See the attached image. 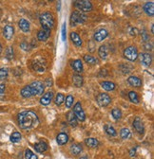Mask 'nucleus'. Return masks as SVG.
<instances>
[{"mask_svg":"<svg viewBox=\"0 0 154 159\" xmlns=\"http://www.w3.org/2000/svg\"><path fill=\"white\" fill-rule=\"evenodd\" d=\"M18 123L24 130L35 128L39 125V118L32 111H23L18 115Z\"/></svg>","mask_w":154,"mask_h":159,"instance_id":"1","label":"nucleus"},{"mask_svg":"<svg viewBox=\"0 0 154 159\" xmlns=\"http://www.w3.org/2000/svg\"><path fill=\"white\" fill-rule=\"evenodd\" d=\"M40 24L42 26V28H45V30H52L54 27V19L53 16L51 12L46 11L44 13H42L40 17H39Z\"/></svg>","mask_w":154,"mask_h":159,"instance_id":"2","label":"nucleus"},{"mask_svg":"<svg viewBox=\"0 0 154 159\" xmlns=\"http://www.w3.org/2000/svg\"><path fill=\"white\" fill-rule=\"evenodd\" d=\"M86 20H87V16L85 15V13H83L79 11H75L71 15V25L72 27H75L77 25L85 23Z\"/></svg>","mask_w":154,"mask_h":159,"instance_id":"3","label":"nucleus"},{"mask_svg":"<svg viewBox=\"0 0 154 159\" xmlns=\"http://www.w3.org/2000/svg\"><path fill=\"white\" fill-rule=\"evenodd\" d=\"M29 88H30V91L32 94V96H40L44 93L45 85L43 84V83L37 81V82H34V83H31L29 85Z\"/></svg>","mask_w":154,"mask_h":159,"instance_id":"4","label":"nucleus"},{"mask_svg":"<svg viewBox=\"0 0 154 159\" xmlns=\"http://www.w3.org/2000/svg\"><path fill=\"white\" fill-rule=\"evenodd\" d=\"M32 68L33 70H35L39 73L41 72H44L46 70V67H47V63H46V61L43 58H41L40 56H37L35 57L34 59L32 60Z\"/></svg>","mask_w":154,"mask_h":159,"instance_id":"5","label":"nucleus"},{"mask_svg":"<svg viewBox=\"0 0 154 159\" xmlns=\"http://www.w3.org/2000/svg\"><path fill=\"white\" fill-rule=\"evenodd\" d=\"M74 6L76 9H78L81 12H89L92 11V2L87 1V0H82V1H75Z\"/></svg>","mask_w":154,"mask_h":159,"instance_id":"6","label":"nucleus"},{"mask_svg":"<svg viewBox=\"0 0 154 159\" xmlns=\"http://www.w3.org/2000/svg\"><path fill=\"white\" fill-rule=\"evenodd\" d=\"M124 57L129 61L133 62L137 60L138 58V51L135 47H129L124 50Z\"/></svg>","mask_w":154,"mask_h":159,"instance_id":"7","label":"nucleus"},{"mask_svg":"<svg viewBox=\"0 0 154 159\" xmlns=\"http://www.w3.org/2000/svg\"><path fill=\"white\" fill-rule=\"evenodd\" d=\"M73 114L75 115V117L77 119H79L80 121H84L86 119V115H85V112H84L83 108L81 106V103L80 102H76V104L74 105L73 107Z\"/></svg>","mask_w":154,"mask_h":159,"instance_id":"8","label":"nucleus"},{"mask_svg":"<svg viewBox=\"0 0 154 159\" xmlns=\"http://www.w3.org/2000/svg\"><path fill=\"white\" fill-rule=\"evenodd\" d=\"M96 99H97L98 104L101 105V106H103V107L108 106V105L110 103V102H111L110 97L108 95V94H105V93H101V94H99V95L97 96Z\"/></svg>","mask_w":154,"mask_h":159,"instance_id":"9","label":"nucleus"},{"mask_svg":"<svg viewBox=\"0 0 154 159\" xmlns=\"http://www.w3.org/2000/svg\"><path fill=\"white\" fill-rule=\"evenodd\" d=\"M109 35V32L107 30H105V28H101L98 31L95 32L94 34V39L97 41V42H102L103 40H105Z\"/></svg>","mask_w":154,"mask_h":159,"instance_id":"10","label":"nucleus"},{"mask_svg":"<svg viewBox=\"0 0 154 159\" xmlns=\"http://www.w3.org/2000/svg\"><path fill=\"white\" fill-rule=\"evenodd\" d=\"M133 127L135 129V131L138 133V134H143L144 131H145V127H144V123L142 119L140 118H136L133 121Z\"/></svg>","mask_w":154,"mask_h":159,"instance_id":"11","label":"nucleus"},{"mask_svg":"<svg viewBox=\"0 0 154 159\" xmlns=\"http://www.w3.org/2000/svg\"><path fill=\"white\" fill-rule=\"evenodd\" d=\"M140 61H141V63L143 64V66L149 67L151 64L152 57L149 53H141L140 54Z\"/></svg>","mask_w":154,"mask_h":159,"instance_id":"12","label":"nucleus"},{"mask_svg":"<svg viewBox=\"0 0 154 159\" xmlns=\"http://www.w3.org/2000/svg\"><path fill=\"white\" fill-rule=\"evenodd\" d=\"M13 33H15V28H13V27H12L11 25H7L4 27L3 35L7 40H11L13 36Z\"/></svg>","mask_w":154,"mask_h":159,"instance_id":"13","label":"nucleus"},{"mask_svg":"<svg viewBox=\"0 0 154 159\" xmlns=\"http://www.w3.org/2000/svg\"><path fill=\"white\" fill-rule=\"evenodd\" d=\"M52 98H53V93L52 91L47 92L45 95H43V97L40 99V103L42 105H49L52 102Z\"/></svg>","mask_w":154,"mask_h":159,"instance_id":"14","label":"nucleus"},{"mask_svg":"<svg viewBox=\"0 0 154 159\" xmlns=\"http://www.w3.org/2000/svg\"><path fill=\"white\" fill-rule=\"evenodd\" d=\"M50 34H51V31L50 30H45V28H42L37 33V38L39 41L41 42H45L48 40V38L50 37Z\"/></svg>","mask_w":154,"mask_h":159,"instance_id":"15","label":"nucleus"},{"mask_svg":"<svg viewBox=\"0 0 154 159\" xmlns=\"http://www.w3.org/2000/svg\"><path fill=\"white\" fill-rule=\"evenodd\" d=\"M56 141L58 143V145H65L69 141V135L66 133H60L57 137H56Z\"/></svg>","mask_w":154,"mask_h":159,"instance_id":"16","label":"nucleus"},{"mask_svg":"<svg viewBox=\"0 0 154 159\" xmlns=\"http://www.w3.org/2000/svg\"><path fill=\"white\" fill-rule=\"evenodd\" d=\"M34 148H35V151H37V153L42 154V153H45L49 147H48V144L45 141H40L34 145Z\"/></svg>","mask_w":154,"mask_h":159,"instance_id":"17","label":"nucleus"},{"mask_svg":"<svg viewBox=\"0 0 154 159\" xmlns=\"http://www.w3.org/2000/svg\"><path fill=\"white\" fill-rule=\"evenodd\" d=\"M128 82L131 86H134V87H140V86L142 85V81L138 77H135V76H130L128 79Z\"/></svg>","mask_w":154,"mask_h":159,"instance_id":"18","label":"nucleus"},{"mask_svg":"<svg viewBox=\"0 0 154 159\" xmlns=\"http://www.w3.org/2000/svg\"><path fill=\"white\" fill-rule=\"evenodd\" d=\"M71 39L72 41L73 44L76 46V47H81L82 44H83V42H82V39L80 38V36L77 34L76 32H72L71 33Z\"/></svg>","mask_w":154,"mask_h":159,"instance_id":"19","label":"nucleus"},{"mask_svg":"<svg viewBox=\"0 0 154 159\" xmlns=\"http://www.w3.org/2000/svg\"><path fill=\"white\" fill-rule=\"evenodd\" d=\"M82 151H83V148H82L81 144L75 143V144H72V145L71 146V153H72V154H73V155H78V154H80Z\"/></svg>","mask_w":154,"mask_h":159,"instance_id":"20","label":"nucleus"},{"mask_svg":"<svg viewBox=\"0 0 154 159\" xmlns=\"http://www.w3.org/2000/svg\"><path fill=\"white\" fill-rule=\"evenodd\" d=\"M144 11H146V13L148 14V15L153 16V14H154V4H153V2L146 3L145 6H144Z\"/></svg>","mask_w":154,"mask_h":159,"instance_id":"21","label":"nucleus"},{"mask_svg":"<svg viewBox=\"0 0 154 159\" xmlns=\"http://www.w3.org/2000/svg\"><path fill=\"white\" fill-rule=\"evenodd\" d=\"M19 28L20 30L24 32H29L30 31V23L28 22L26 19H21L19 21Z\"/></svg>","mask_w":154,"mask_h":159,"instance_id":"22","label":"nucleus"},{"mask_svg":"<svg viewBox=\"0 0 154 159\" xmlns=\"http://www.w3.org/2000/svg\"><path fill=\"white\" fill-rule=\"evenodd\" d=\"M67 117H68V121H69V125H71L72 127H76L77 126V118L75 117V115L73 114V112L72 111L69 112Z\"/></svg>","mask_w":154,"mask_h":159,"instance_id":"23","label":"nucleus"},{"mask_svg":"<svg viewBox=\"0 0 154 159\" xmlns=\"http://www.w3.org/2000/svg\"><path fill=\"white\" fill-rule=\"evenodd\" d=\"M86 145L89 148H97L98 145H99V141H98L96 138H92V137H90V138H87L85 140Z\"/></svg>","mask_w":154,"mask_h":159,"instance_id":"24","label":"nucleus"},{"mask_svg":"<svg viewBox=\"0 0 154 159\" xmlns=\"http://www.w3.org/2000/svg\"><path fill=\"white\" fill-rule=\"evenodd\" d=\"M101 86H102V88L106 91H112L116 87V85L111 82H103L101 83Z\"/></svg>","mask_w":154,"mask_h":159,"instance_id":"25","label":"nucleus"},{"mask_svg":"<svg viewBox=\"0 0 154 159\" xmlns=\"http://www.w3.org/2000/svg\"><path fill=\"white\" fill-rule=\"evenodd\" d=\"M72 67L76 72H78V73L83 71V63H82L81 60H75L74 62H72Z\"/></svg>","mask_w":154,"mask_h":159,"instance_id":"26","label":"nucleus"},{"mask_svg":"<svg viewBox=\"0 0 154 159\" xmlns=\"http://www.w3.org/2000/svg\"><path fill=\"white\" fill-rule=\"evenodd\" d=\"M98 54H99V57L102 60H106L108 57V48L106 46H101L99 47V51H98Z\"/></svg>","mask_w":154,"mask_h":159,"instance_id":"27","label":"nucleus"},{"mask_svg":"<svg viewBox=\"0 0 154 159\" xmlns=\"http://www.w3.org/2000/svg\"><path fill=\"white\" fill-rule=\"evenodd\" d=\"M72 83L76 87H81L83 84V77L80 75H74L72 77Z\"/></svg>","mask_w":154,"mask_h":159,"instance_id":"28","label":"nucleus"},{"mask_svg":"<svg viewBox=\"0 0 154 159\" xmlns=\"http://www.w3.org/2000/svg\"><path fill=\"white\" fill-rule=\"evenodd\" d=\"M120 135L123 139H129L131 137V132L128 128H123L120 131Z\"/></svg>","mask_w":154,"mask_h":159,"instance_id":"29","label":"nucleus"},{"mask_svg":"<svg viewBox=\"0 0 154 159\" xmlns=\"http://www.w3.org/2000/svg\"><path fill=\"white\" fill-rule=\"evenodd\" d=\"M104 129H105V131H106V133L109 135H110V136H116L117 135V133L115 131V129L111 125H105Z\"/></svg>","mask_w":154,"mask_h":159,"instance_id":"30","label":"nucleus"},{"mask_svg":"<svg viewBox=\"0 0 154 159\" xmlns=\"http://www.w3.org/2000/svg\"><path fill=\"white\" fill-rule=\"evenodd\" d=\"M84 60H85L86 63H88L89 64H96L98 63V60L96 58L90 56V55H85L84 56Z\"/></svg>","mask_w":154,"mask_h":159,"instance_id":"31","label":"nucleus"},{"mask_svg":"<svg viewBox=\"0 0 154 159\" xmlns=\"http://www.w3.org/2000/svg\"><path fill=\"white\" fill-rule=\"evenodd\" d=\"M11 141L12 142V143H17V142H19L20 140H21V135H20V133H18V132H15V133H12V135H11Z\"/></svg>","mask_w":154,"mask_h":159,"instance_id":"32","label":"nucleus"},{"mask_svg":"<svg viewBox=\"0 0 154 159\" xmlns=\"http://www.w3.org/2000/svg\"><path fill=\"white\" fill-rule=\"evenodd\" d=\"M129 99L131 100L132 102H134V103H138L139 102L138 95H137V93H135L134 91H130L129 93Z\"/></svg>","mask_w":154,"mask_h":159,"instance_id":"33","label":"nucleus"},{"mask_svg":"<svg viewBox=\"0 0 154 159\" xmlns=\"http://www.w3.org/2000/svg\"><path fill=\"white\" fill-rule=\"evenodd\" d=\"M64 99H65V98H64V95H63V94H61V93L57 94L56 97H55V104L58 105V106L61 105L63 102H64Z\"/></svg>","mask_w":154,"mask_h":159,"instance_id":"34","label":"nucleus"},{"mask_svg":"<svg viewBox=\"0 0 154 159\" xmlns=\"http://www.w3.org/2000/svg\"><path fill=\"white\" fill-rule=\"evenodd\" d=\"M25 158L26 159H38V157L29 149L26 150V151H25Z\"/></svg>","mask_w":154,"mask_h":159,"instance_id":"35","label":"nucleus"},{"mask_svg":"<svg viewBox=\"0 0 154 159\" xmlns=\"http://www.w3.org/2000/svg\"><path fill=\"white\" fill-rule=\"evenodd\" d=\"M111 114H112V117L114 118V119H120L122 118V112L119 110V109H113L112 112H111Z\"/></svg>","mask_w":154,"mask_h":159,"instance_id":"36","label":"nucleus"},{"mask_svg":"<svg viewBox=\"0 0 154 159\" xmlns=\"http://www.w3.org/2000/svg\"><path fill=\"white\" fill-rule=\"evenodd\" d=\"M73 100H74V98L72 96V95H69L67 98H66V106L68 107V108H71L72 107V105L73 104Z\"/></svg>","mask_w":154,"mask_h":159,"instance_id":"37","label":"nucleus"},{"mask_svg":"<svg viewBox=\"0 0 154 159\" xmlns=\"http://www.w3.org/2000/svg\"><path fill=\"white\" fill-rule=\"evenodd\" d=\"M8 74H9V71L7 68H1L0 69V80L3 81L5 80L7 77H8Z\"/></svg>","mask_w":154,"mask_h":159,"instance_id":"38","label":"nucleus"},{"mask_svg":"<svg viewBox=\"0 0 154 159\" xmlns=\"http://www.w3.org/2000/svg\"><path fill=\"white\" fill-rule=\"evenodd\" d=\"M6 56H7V59H8V60H12V58H13V49H12V47H9L8 49H7Z\"/></svg>","mask_w":154,"mask_h":159,"instance_id":"39","label":"nucleus"},{"mask_svg":"<svg viewBox=\"0 0 154 159\" xmlns=\"http://www.w3.org/2000/svg\"><path fill=\"white\" fill-rule=\"evenodd\" d=\"M62 40L66 41V24L64 23L62 27Z\"/></svg>","mask_w":154,"mask_h":159,"instance_id":"40","label":"nucleus"},{"mask_svg":"<svg viewBox=\"0 0 154 159\" xmlns=\"http://www.w3.org/2000/svg\"><path fill=\"white\" fill-rule=\"evenodd\" d=\"M21 47H22L24 50H26V51H28V50H30V47H29V46H28L26 43L24 42V43H22V44H21Z\"/></svg>","mask_w":154,"mask_h":159,"instance_id":"41","label":"nucleus"},{"mask_svg":"<svg viewBox=\"0 0 154 159\" xmlns=\"http://www.w3.org/2000/svg\"><path fill=\"white\" fill-rule=\"evenodd\" d=\"M4 91H5V84L1 83L0 84V95H3Z\"/></svg>","mask_w":154,"mask_h":159,"instance_id":"42","label":"nucleus"},{"mask_svg":"<svg viewBox=\"0 0 154 159\" xmlns=\"http://www.w3.org/2000/svg\"><path fill=\"white\" fill-rule=\"evenodd\" d=\"M47 83V86H48V87H50V86L52 84V81H51L50 79H48V80H47V83Z\"/></svg>","mask_w":154,"mask_h":159,"instance_id":"43","label":"nucleus"},{"mask_svg":"<svg viewBox=\"0 0 154 159\" xmlns=\"http://www.w3.org/2000/svg\"><path fill=\"white\" fill-rule=\"evenodd\" d=\"M142 35L144 36V40H145V41H148V40H149V36L146 35V31H144V34H142Z\"/></svg>","mask_w":154,"mask_h":159,"instance_id":"44","label":"nucleus"},{"mask_svg":"<svg viewBox=\"0 0 154 159\" xmlns=\"http://www.w3.org/2000/svg\"><path fill=\"white\" fill-rule=\"evenodd\" d=\"M135 150H136V149H131V151H130V156H134V154H135Z\"/></svg>","mask_w":154,"mask_h":159,"instance_id":"45","label":"nucleus"},{"mask_svg":"<svg viewBox=\"0 0 154 159\" xmlns=\"http://www.w3.org/2000/svg\"><path fill=\"white\" fill-rule=\"evenodd\" d=\"M80 159H88V156L87 155H84L83 157H81Z\"/></svg>","mask_w":154,"mask_h":159,"instance_id":"46","label":"nucleus"},{"mask_svg":"<svg viewBox=\"0 0 154 159\" xmlns=\"http://www.w3.org/2000/svg\"><path fill=\"white\" fill-rule=\"evenodd\" d=\"M1 51H2V46L0 44V53H1Z\"/></svg>","mask_w":154,"mask_h":159,"instance_id":"47","label":"nucleus"}]
</instances>
